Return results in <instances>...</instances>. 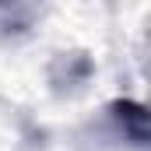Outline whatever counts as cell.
Returning a JSON list of instances; mask_svg holds the SVG:
<instances>
[{
	"label": "cell",
	"instance_id": "6da1fadb",
	"mask_svg": "<svg viewBox=\"0 0 151 151\" xmlns=\"http://www.w3.org/2000/svg\"><path fill=\"white\" fill-rule=\"evenodd\" d=\"M109 116H113L116 130L123 134V141H130L134 148H148V109L134 99H116L109 106Z\"/></svg>",
	"mask_w": 151,
	"mask_h": 151
},
{
	"label": "cell",
	"instance_id": "7a4b0ae2",
	"mask_svg": "<svg viewBox=\"0 0 151 151\" xmlns=\"http://www.w3.org/2000/svg\"><path fill=\"white\" fill-rule=\"evenodd\" d=\"M32 0H0V35L4 39H14V35H25L32 28Z\"/></svg>",
	"mask_w": 151,
	"mask_h": 151
}]
</instances>
